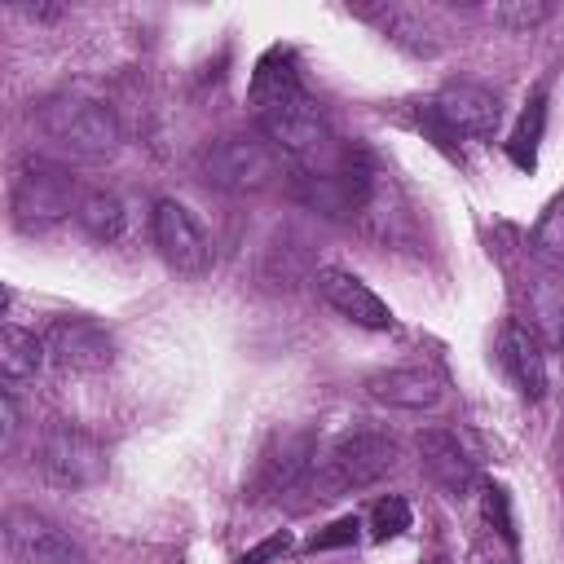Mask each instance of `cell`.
Returning <instances> with one entry per match:
<instances>
[{"label":"cell","instance_id":"cell-1","mask_svg":"<svg viewBox=\"0 0 564 564\" xmlns=\"http://www.w3.org/2000/svg\"><path fill=\"white\" fill-rule=\"evenodd\" d=\"M392 467H397V441H392V436H383V432H348V436H339L322 458L313 454L304 480H300L291 494H304L300 507L335 502V498H344V494L370 489V485L383 480Z\"/></svg>","mask_w":564,"mask_h":564},{"label":"cell","instance_id":"cell-2","mask_svg":"<svg viewBox=\"0 0 564 564\" xmlns=\"http://www.w3.org/2000/svg\"><path fill=\"white\" fill-rule=\"evenodd\" d=\"M40 128L75 159H88V163H101L119 150L123 132H119V119L110 106L93 101V97H53L40 106Z\"/></svg>","mask_w":564,"mask_h":564},{"label":"cell","instance_id":"cell-3","mask_svg":"<svg viewBox=\"0 0 564 564\" xmlns=\"http://www.w3.org/2000/svg\"><path fill=\"white\" fill-rule=\"evenodd\" d=\"M198 167L225 194H264L282 181V154L269 137H220L203 150Z\"/></svg>","mask_w":564,"mask_h":564},{"label":"cell","instance_id":"cell-4","mask_svg":"<svg viewBox=\"0 0 564 564\" xmlns=\"http://www.w3.org/2000/svg\"><path fill=\"white\" fill-rule=\"evenodd\" d=\"M35 467L57 489H88L106 480V449L79 423H48L35 441Z\"/></svg>","mask_w":564,"mask_h":564},{"label":"cell","instance_id":"cell-5","mask_svg":"<svg viewBox=\"0 0 564 564\" xmlns=\"http://www.w3.org/2000/svg\"><path fill=\"white\" fill-rule=\"evenodd\" d=\"M79 198L84 194L75 189V176L44 159L22 163L13 176V189H9V207L22 229H44V225L66 220L70 212H79Z\"/></svg>","mask_w":564,"mask_h":564},{"label":"cell","instance_id":"cell-6","mask_svg":"<svg viewBox=\"0 0 564 564\" xmlns=\"http://www.w3.org/2000/svg\"><path fill=\"white\" fill-rule=\"evenodd\" d=\"M0 533L13 564H88L84 546L35 507H9Z\"/></svg>","mask_w":564,"mask_h":564},{"label":"cell","instance_id":"cell-7","mask_svg":"<svg viewBox=\"0 0 564 564\" xmlns=\"http://www.w3.org/2000/svg\"><path fill=\"white\" fill-rule=\"evenodd\" d=\"M40 339H44L48 361L62 366V370H75V375H97V370H110V361H115L110 330L93 317H79V313L48 317Z\"/></svg>","mask_w":564,"mask_h":564},{"label":"cell","instance_id":"cell-8","mask_svg":"<svg viewBox=\"0 0 564 564\" xmlns=\"http://www.w3.org/2000/svg\"><path fill=\"white\" fill-rule=\"evenodd\" d=\"M150 238L159 247V256L176 269V273H207L212 269V238L203 234V225L194 220V212L176 198H159L150 212Z\"/></svg>","mask_w":564,"mask_h":564},{"label":"cell","instance_id":"cell-9","mask_svg":"<svg viewBox=\"0 0 564 564\" xmlns=\"http://www.w3.org/2000/svg\"><path fill=\"white\" fill-rule=\"evenodd\" d=\"M427 115H432L445 132H454V137H489V132L498 128L502 106H498V97H494L489 88H480V84H445V88L432 97Z\"/></svg>","mask_w":564,"mask_h":564},{"label":"cell","instance_id":"cell-10","mask_svg":"<svg viewBox=\"0 0 564 564\" xmlns=\"http://www.w3.org/2000/svg\"><path fill=\"white\" fill-rule=\"evenodd\" d=\"M414 449H419L423 476H427L445 498H467V494H471L476 467H471L463 441H458L449 427H423V432L414 436Z\"/></svg>","mask_w":564,"mask_h":564},{"label":"cell","instance_id":"cell-11","mask_svg":"<svg viewBox=\"0 0 564 564\" xmlns=\"http://www.w3.org/2000/svg\"><path fill=\"white\" fill-rule=\"evenodd\" d=\"M300 198L326 216H357L370 198V167L361 163V154H348L335 172L300 176Z\"/></svg>","mask_w":564,"mask_h":564},{"label":"cell","instance_id":"cell-12","mask_svg":"<svg viewBox=\"0 0 564 564\" xmlns=\"http://www.w3.org/2000/svg\"><path fill=\"white\" fill-rule=\"evenodd\" d=\"M317 295L339 313V317H348L352 326H366V330H392V308L357 278V273H348V269H335V264H322L317 269Z\"/></svg>","mask_w":564,"mask_h":564},{"label":"cell","instance_id":"cell-13","mask_svg":"<svg viewBox=\"0 0 564 564\" xmlns=\"http://www.w3.org/2000/svg\"><path fill=\"white\" fill-rule=\"evenodd\" d=\"M498 366L507 370V379L516 383L520 397L538 401L546 392V357H542V339L533 326L507 317L498 330Z\"/></svg>","mask_w":564,"mask_h":564},{"label":"cell","instance_id":"cell-14","mask_svg":"<svg viewBox=\"0 0 564 564\" xmlns=\"http://www.w3.org/2000/svg\"><path fill=\"white\" fill-rule=\"evenodd\" d=\"M295 97H304V84H300V70H295V57L282 53V48H269L256 70H251V88H247V101H251V115L256 123L278 115L282 106H291Z\"/></svg>","mask_w":564,"mask_h":564},{"label":"cell","instance_id":"cell-15","mask_svg":"<svg viewBox=\"0 0 564 564\" xmlns=\"http://www.w3.org/2000/svg\"><path fill=\"white\" fill-rule=\"evenodd\" d=\"M366 392L397 410H432L441 401V379L423 366H392V370H375L366 379Z\"/></svg>","mask_w":564,"mask_h":564},{"label":"cell","instance_id":"cell-16","mask_svg":"<svg viewBox=\"0 0 564 564\" xmlns=\"http://www.w3.org/2000/svg\"><path fill=\"white\" fill-rule=\"evenodd\" d=\"M44 361H48V352H44V339H40V335H31V330H22V326H13V322L0 330V375H4L9 383L35 379Z\"/></svg>","mask_w":564,"mask_h":564},{"label":"cell","instance_id":"cell-17","mask_svg":"<svg viewBox=\"0 0 564 564\" xmlns=\"http://www.w3.org/2000/svg\"><path fill=\"white\" fill-rule=\"evenodd\" d=\"M75 220H79V229H84L88 238H97V242H115V238H123V229H128L123 198L110 194V189H88V194L79 198Z\"/></svg>","mask_w":564,"mask_h":564},{"label":"cell","instance_id":"cell-18","mask_svg":"<svg viewBox=\"0 0 564 564\" xmlns=\"http://www.w3.org/2000/svg\"><path fill=\"white\" fill-rule=\"evenodd\" d=\"M542 123H546V93L538 88V93L529 97L524 115H520V128H516V137H511V159H516L520 167H533V163H538V141H542Z\"/></svg>","mask_w":564,"mask_h":564},{"label":"cell","instance_id":"cell-19","mask_svg":"<svg viewBox=\"0 0 564 564\" xmlns=\"http://www.w3.org/2000/svg\"><path fill=\"white\" fill-rule=\"evenodd\" d=\"M533 251L542 256V260H551V264H564V189L542 207V216H538V225H533Z\"/></svg>","mask_w":564,"mask_h":564},{"label":"cell","instance_id":"cell-20","mask_svg":"<svg viewBox=\"0 0 564 564\" xmlns=\"http://www.w3.org/2000/svg\"><path fill=\"white\" fill-rule=\"evenodd\" d=\"M366 529H370L375 542L401 538V533L410 529V502H405L401 494H383V498H375L370 511H366Z\"/></svg>","mask_w":564,"mask_h":564},{"label":"cell","instance_id":"cell-21","mask_svg":"<svg viewBox=\"0 0 564 564\" xmlns=\"http://www.w3.org/2000/svg\"><path fill=\"white\" fill-rule=\"evenodd\" d=\"M551 18V4L542 0H511V4H494V22L498 26H511V31H529L538 22Z\"/></svg>","mask_w":564,"mask_h":564},{"label":"cell","instance_id":"cell-22","mask_svg":"<svg viewBox=\"0 0 564 564\" xmlns=\"http://www.w3.org/2000/svg\"><path fill=\"white\" fill-rule=\"evenodd\" d=\"M357 529H361V520H357V516H344V520L326 524L322 533H313V538H308V551H330V546H348V542H357Z\"/></svg>","mask_w":564,"mask_h":564},{"label":"cell","instance_id":"cell-23","mask_svg":"<svg viewBox=\"0 0 564 564\" xmlns=\"http://www.w3.org/2000/svg\"><path fill=\"white\" fill-rule=\"evenodd\" d=\"M485 520L498 524V533H502L507 542H516V529H511V516H507V489L485 485Z\"/></svg>","mask_w":564,"mask_h":564},{"label":"cell","instance_id":"cell-24","mask_svg":"<svg viewBox=\"0 0 564 564\" xmlns=\"http://www.w3.org/2000/svg\"><path fill=\"white\" fill-rule=\"evenodd\" d=\"M286 551H291V533H269L264 542H256L251 551H242L238 564H269V560L286 555Z\"/></svg>","mask_w":564,"mask_h":564}]
</instances>
